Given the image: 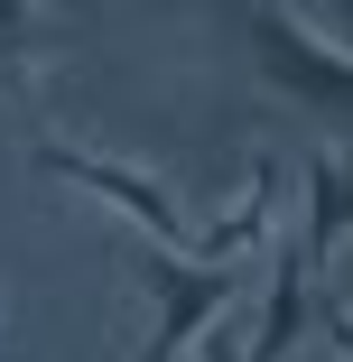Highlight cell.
Segmentation results:
<instances>
[{
	"mask_svg": "<svg viewBox=\"0 0 353 362\" xmlns=\"http://www.w3.org/2000/svg\"><path fill=\"white\" fill-rule=\"evenodd\" d=\"M28 168L56 177V186H75V195H93V204H112V214H130V223L149 233V251H177V260L195 251V223H186V204H177V186H168L158 168H139V158H103V149H75V139H37Z\"/></svg>",
	"mask_w": 353,
	"mask_h": 362,
	"instance_id": "cell-1",
	"label": "cell"
},
{
	"mask_svg": "<svg viewBox=\"0 0 353 362\" xmlns=\"http://www.w3.org/2000/svg\"><path fill=\"white\" fill-rule=\"evenodd\" d=\"M242 37H251V56H260V75L289 93L298 112L353 130V47L316 37L307 10H242Z\"/></svg>",
	"mask_w": 353,
	"mask_h": 362,
	"instance_id": "cell-2",
	"label": "cell"
},
{
	"mask_svg": "<svg viewBox=\"0 0 353 362\" xmlns=\"http://www.w3.org/2000/svg\"><path fill=\"white\" fill-rule=\"evenodd\" d=\"M139 288L158 298L149 353H139V362H186V344H204V334L233 316L242 269H204V260H177V251H139Z\"/></svg>",
	"mask_w": 353,
	"mask_h": 362,
	"instance_id": "cell-3",
	"label": "cell"
},
{
	"mask_svg": "<svg viewBox=\"0 0 353 362\" xmlns=\"http://www.w3.org/2000/svg\"><path fill=\"white\" fill-rule=\"evenodd\" d=\"M307 325H316V269H307L298 242H289V251H270V298H260L242 353H251V362H289V353L307 344Z\"/></svg>",
	"mask_w": 353,
	"mask_h": 362,
	"instance_id": "cell-4",
	"label": "cell"
},
{
	"mask_svg": "<svg viewBox=\"0 0 353 362\" xmlns=\"http://www.w3.org/2000/svg\"><path fill=\"white\" fill-rule=\"evenodd\" d=\"M270 214H279V158H251V177H242V195H233V214H214V223L195 233V251H186V260H204V269H242V251H260V242H270Z\"/></svg>",
	"mask_w": 353,
	"mask_h": 362,
	"instance_id": "cell-5",
	"label": "cell"
},
{
	"mask_svg": "<svg viewBox=\"0 0 353 362\" xmlns=\"http://www.w3.org/2000/svg\"><path fill=\"white\" fill-rule=\"evenodd\" d=\"M344 233H353V168H344L335 149H316V158H307V233H298V260L325 279V260H335Z\"/></svg>",
	"mask_w": 353,
	"mask_h": 362,
	"instance_id": "cell-6",
	"label": "cell"
},
{
	"mask_svg": "<svg viewBox=\"0 0 353 362\" xmlns=\"http://www.w3.org/2000/svg\"><path fill=\"white\" fill-rule=\"evenodd\" d=\"M47 47H56V28L37 10H10V0H0V84H10V75H37Z\"/></svg>",
	"mask_w": 353,
	"mask_h": 362,
	"instance_id": "cell-7",
	"label": "cell"
},
{
	"mask_svg": "<svg viewBox=\"0 0 353 362\" xmlns=\"http://www.w3.org/2000/svg\"><path fill=\"white\" fill-rule=\"evenodd\" d=\"M195 362H251V353H242V334H233V325H214V334L195 344Z\"/></svg>",
	"mask_w": 353,
	"mask_h": 362,
	"instance_id": "cell-8",
	"label": "cell"
},
{
	"mask_svg": "<svg viewBox=\"0 0 353 362\" xmlns=\"http://www.w3.org/2000/svg\"><path fill=\"white\" fill-rule=\"evenodd\" d=\"M325 334H335V353L353 362V316H344V307H325Z\"/></svg>",
	"mask_w": 353,
	"mask_h": 362,
	"instance_id": "cell-9",
	"label": "cell"
},
{
	"mask_svg": "<svg viewBox=\"0 0 353 362\" xmlns=\"http://www.w3.org/2000/svg\"><path fill=\"white\" fill-rule=\"evenodd\" d=\"M335 307H344V316H353V288H344V298H335Z\"/></svg>",
	"mask_w": 353,
	"mask_h": 362,
	"instance_id": "cell-10",
	"label": "cell"
}]
</instances>
